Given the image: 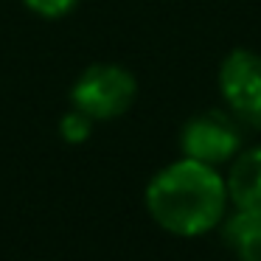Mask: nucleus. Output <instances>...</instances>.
<instances>
[{"label":"nucleus","mask_w":261,"mask_h":261,"mask_svg":"<svg viewBox=\"0 0 261 261\" xmlns=\"http://www.w3.org/2000/svg\"><path fill=\"white\" fill-rule=\"evenodd\" d=\"M227 186L216 166L182 154L163 166L146 186V211L171 236L194 239L211 233L227 211Z\"/></svg>","instance_id":"nucleus-1"},{"label":"nucleus","mask_w":261,"mask_h":261,"mask_svg":"<svg viewBox=\"0 0 261 261\" xmlns=\"http://www.w3.org/2000/svg\"><path fill=\"white\" fill-rule=\"evenodd\" d=\"M138 96V82L121 65H90L85 73L76 79L70 98L73 107L90 115L93 121H110L124 115L132 107Z\"/></svg>","instance_id":"nucleus-2"},{"label":"nucleus","mask_w":261,"mask_h":261,"mask_svg":"<svg viewBox=\"0 0 261 261\" xmlns=\"http://www.w3.org/2000/svg\"><path fill=\"white\" fill-rule=\"evenodd\" d=\"M180 149L186 158L208 166L230 163L242 152V126L233 113L202 110L186 121L180 132Z\"/></svg>","instance_id":"nucleus-3"},{"label":"nucleus","mask_w":261,"mask_h":261,"mask_svg":"<svg viewBox=\"0 0 261 261\" xmlns=\"http://www.w3.org/2000/svg\"><path fill=\"white\" fill-rule=\"evenodd\" d=\"M216 85L227 110L242 121L261 124V57L250 48L230 51L219 65Z\"/></svg>","instance_id":"nucleus-4"},{"label":"nucleus","mask_w":261,"mask_h":261,"mask_svg":"<svg viewBox=\"0 0 261 261\" xmlns=\"http://www.w3.org/2000/svg\"><path fill=\"white\" fill-rule=\"evenodd\" d=\"M225 186H227V199L236 208L261 214V146L242 149L230 160Z\"/></svg>","instance_id":"nucleus-5"},{"label":"nucleus","mask_w":261,"mask_h":261,"mask_svg":"<svg viewBox=\"0 0 261 261\" xmlns=\"http://www.w3.org/2000/svg\"><path fill=\"white\" fill-rule=\"evenodd\" d=\"M225 244L239 261H261V214L258 211H242L225 222L222 227Z\"/></svg>","instance_id":"nucleus-6"},{"label":"nucleus","mask_w":261,"mask_h":261,"mask_svg":"<svg viewBox=\"0 0 261 261\" xmlns=\"http://www.w3.org/2000/svg\"><path fill=\"white\" fill-rule=\"evenodd\" d=\"M90 132H93V118L76 107L70 113H65L62 121H59V135L68 143H85L90 138Z\"/></svg>","instance_id":"nucleus-7"},{"label":"nucleus","mask_w":261,"mask_h":261,"mask_svg":"<svg viewBox=\"0 0 261 261\" xmlns=\"http://www.w3.org/2000/svg\"><path fill=\"white\" fill-rule=\"evenodd\" d=\"M79 0H25V6L40 17H65Z\"/></svg>","instance_id":"nucleus-8"}]
</instances>
